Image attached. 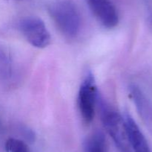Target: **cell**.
Masks as SVG:
<instances>
[{"label": "cell", "instance_id": "obj_7", "mask_svg": "<svg viewBox=\"0 0 152 152\" xmlns=\"http://www.w3.org/2000/svg\"><path fill=\"white\" fill-rule=\"evenodd\" d=\"M84 152H108L105 134L102 131H95L86 139Z\"/></svg>", "mask_w": 152, "mask_h": 152}, {"label": "cell", "instance_id": "obj_1", "mask_svg": "<svg viewBox=\"0 0 152 152\" xmlns=\"http://www.w3.org/2000/svg\"><path fill=\"white\" fill-rule=\"evenodd\" d=\"M48 12L62 35L68 39L78 35L81 28V16L72 0H56L49 4Z\"/></svg>", "mask_w": 152, "mask_h": 152}, {"label": "cell", "instance_id": "obj_6", "mask_svg": "<svg viewBox=\"0 0 152 152\" xmlns=\"http://www.w3.org/2000/svg\"><path fill=\"white\" fill-rule=\"evenodd\" d=\"M129 92L140 117L152 134V103L142 89L135 84L129 86Z\"/></svg>", "mask_w": 152, "mask_h": 152}, {"label": "cell", "instance_id": "obj_4", "mask_svg": "<svg viewBox=\"0 0 152 152\" xmlns=\"http://www.w3.org/2000/svg\"><path fill=\"white\" fill-rule=\"evenodd\" d=\"M86 2L96 20L104 28L111 29L118 25V11L111 0H86Z\"/></svg>", "mask_w": 152, "mask_h": 152}, {"label": "cell", "instance_id": "obj_9", "mask_svg": "<svg viewBox=\"0 0 152 152\" xmlns=\"http://www.w3.org/2000/svg\"><path fill=\"white\" fill-rule=\"evenodd\" d=\"M5 148L7 152H30L25 142L15 138H10L7 140Z\"/></svg>", "mask_w": 152, "mask_h": 152}, {"label": "cell", "instance_id": "obj_8", "mask_svg": "<svg viewBox=\"0 0 152 152\" xmlns=\"http://www.w3.org/2000/svg\"><path fill=\"white\" fill-rule=\"evenodd\" d=\"M13 72V63L8 54L0 47V78L9 79Z\"/></svg>", "mask_w": 152, "mask_h": 152}, {"label": "cell", "instance_id": "obj_5", "mask_svg": "<svg viewBox=\"0 0 152 152\" xmlns=\"http://www.w3.org/2000/svg\"><path fill=\"white\" fill-rule=\"evenodd\" d=\"M122 117L125 131L132 151L151 152L145 136L130 113L126 112Z\"/></svg>", "mask_w": 152, "mask_h": 152}, {"label": "cell", "instance_id": "obj_3", "mask_svg": "<svg viewBox=\"0 0 152 152\" xmlns=\"http://www.w3.org/2000/svg\"><path fill=\"white\" fill-rule=\"evenodd\" d=\"M19 31L32 46L44 49L50 43L51 37L43 20L37 16H27L20 20Z\"/></svg>", "mask_w": 152, "mask_h": 152}, {"label": "cell", "instance_id": "obj_2", "mask_svg": "<svg viewBox=\"0 0 152 152\" xmlns=\"http://www.w3.org/2000/svg\"><path fill=\"white\" fill-rule=\"evenodd\" d=\"M98 95L95 77L91 72H89L80 85L77 98L79 111L86 125H89L93 121Z\"/></svg>", "mask_w": 152, "mask_h": 152}]
</instances>
